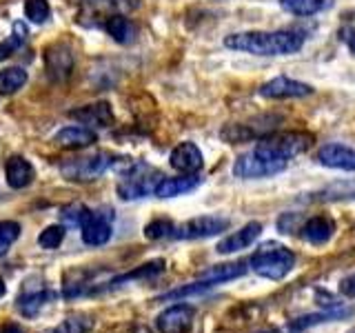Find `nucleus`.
I'll return each mask as SVG.
<instances>
[{
  "instance_id": "f257e3e1",
  "label": "nucleus",
  "mask_w": 355,
  "mask_h": 333,
  "mask_svg": "<svg viewBox=\"0 0 355 333\" xmlns=\"http://www.w3.org/2000/svg\"><path fill=\"white\" fill-rule=\"evenodd\" d=\"M304 33L280 29V31H242L225 38V47L253 56H291L304 47Z\"/></svg>"
},
{
  "instance_id": "f03ea898",
  "label": "nucleus",
  "mask_w": 355,
  "mask_h": 333,
  "mask_svg": "<svg viewBox=\"0 0 355 333\" xmlns=\"http://www.w3.org/2000/svg\"><path fill=\"white\" fill-rule=\"evenodd\" d=\"M249 266L262 278L282 280V278L295 266V253L291 249H286L284 244L266 242L251 255Z\"/></svg>"
},
{
  "instance_id": "7ed1b4c3",
  "label": "nucleus",
  "mask_w": 355,
  "mask_h": 333,
  "mask_svg": "<svg viewBox=\"0 0 355 333\" xmlns=\"http://www.w3.org/2000/svg\"><path fill=\"white\" fill-rule=\"evenodd\" d=\"M311 142H313V138L304 131H284V133H269V136L260 138L255 149H260L262 153L271 155L275 160L288 162L295 155L304 153L311 147Z\"/></svg>"
},
{
  "instance_id": "20e7f679",
  "label": "nucleus",
  "mask_w": 355,
  "mask_h": 333,
  "mask_svg": "<svg viewBox=\"0 0 355 333\" xmlns=\"http://www.w3.org/2000/svg\"><path fill=\"white\" fill-rule=\"evenodd\" d=\"M162 178L164 176L158 169H151L149 164L133 162L131 169L122 173V180L118 182V196L122 200H140L153 196Z\"/></svg>"
},
{
  "instance_id": "39448f33",
  "label": "nucleus",
  "mask_w": 355,
  "mask_h": 333,
  "mask_svg": "<svg viewBox=\"0 0 355 333\" xmlns=\"http://www.w3.org/2000/svg\"><path fill=\"white\" fill-rule=\"evenodd\" d=\"M118 160V155L109 151H100L96 155H87V158H76L71 162L62 164V176L69 180L78 182H92L96 178H100L105 171L114 169V164Z\"/></svg>"
},
{
  "instance_id": "423d86ee",
  "label": "nucleus",
  "mask_w": 355,
  "mask_h": 333,
  "mask_svg": "<svg viewBox=\"0 0 355 333\" xmlns=\"http://www.w3.org/2000/svg\"><path fill=\"white\" fill-rule=\"evenodd\" d=\"M288 166V162H282V160H275L271 155L262 153L260 149H251L249 153L240 155L233 164V173L238 178H269V176H277L282 173Z\"/></svg>"
},
{
  "instance_id": "0eeeda50",
  "label": "nucleus",
  "mask_w": 355,
  "mask_h": 333,
  "mask_svg": "<svg viewBox=\"0 0 355 333\" xmlns=\"http://www.w3.org/2000/svg\"><path fill=\"white\" fill-rule=\"evenodd\" d=\"M114 231V209L111 207H100L96 211H89V216L80 225L83 240L89 247H100L107 244Z\"/></svg>"
},
{
  "instance_id": "6e6552de",
  "label": "nucleus",
  "mask_w": 355,
  "mask_h": 333,
  "mask_svg": "<svg viewBox=\"0 0 355 333\" xmlns=\"http://www.w3.org/2000/svg\"><path fill=\"white\" fill-rule=\"evenodd\" d=\"M49 300V287L42 280L40 275H31L22 282L18 298H16V307L25 318H33L40 314V309L47 305Z\"/></svg>"
},
{
  "instance_id": "1a4fd4ad",
  "label": "nucleus",
  "mask_w": 355,
  "mask_h": 333,
  "mask_svg": "<svg viewBox=\"0 0 355 333\" xmlns=\"http://www.w3.org/2000/svg\"><path fill=\"white\" fill-rule=\"evenodd\" d=\"M229 229V220L222 216H200L184 222V225L173 229V238L178 240H200V238H211L218 233Z\"/></svg>"
},
{
  "instance_id": "9d476101",
  "label": "nucleus",
  "mask_w": 355,
  "mask_h": 333,
  "mask_svg": "<svg viewBox=\"0 0 355 333\" xmlns=\"http://www.w3.org/2000/svg\"><path fill=\"white\" fill-rule=\"evenodd\" d=\"M258 94L262 98H269V100H286V98H304L313 94V87L306 85V83H300L293 80V78H286V76H277L273 80L264 83Z\"/></svg>"
},
{
  "instance_id": "9b49d317",
  "label": "nucleus",
  "mask_w": 355,
  "mask_h": 333,
  "mask_svg": "<svg viewBox=\"0 0 355 333\" xmlns=\"http://www.w3.org/2000/svg\"><path fill=\"white\" fill-rule=\"evenodd\" d=\"M44 67L51 80H64L71 76L73 69V53L69 49V44L64 42H53L44 49Z\"/></svg>"
},
{
  "instance_id": "f8f14e48",
  "label": "nucleus",
  "mask_w": 355,
  "mask_h": 333,
  "mask_svg": "<svg viewBox=\"0 0 355 333\" xmlns=\"http://www.w3.org/2000/svg\"><path fill=\"white\" fill-rule=\"evenodd\" d=\"M315 160L322 166H329V169H342V171H355V149L347 147V144L340 142H327L322 144Z\"/></svg>"
},
{
  "instance_id": "ddd939ff",
  "label": "nucleus",
  "mask_w": 355,
  "mask_h": 333,
  "mask_svg": "<svg viewBox=\"0 0 355 333\" xmlns=\"http://www.w3.org/2000/svg\"><path fill=\"white\" fill-rule=\"evenodd\" d=\"M196 311L189 305H173L169 309H164L162 314L155 320V327L160 333H184L189 331L193 322Z\"/></svg>"
},
{
  "instance_id": "4468645a",
  "label": "nucleus",
  "mask_w": 355,
  "mask_h": 333,
  "mask_svg": "<svg viewBox=\"0 0 355 333\" xmlns=\"http://www.w3.org/2000/svg\"><path fill=\"white\" fill-rule=\"evenodd\" d=\"M69 118L83 122L89 129H98V127H111L114 125V109L109 103H94V105H85L69 111Z\"/></svg>"
},
{
  "instance_id": "2eb2a0df",
  "label": "nucleus",
  "mask_w": 355,
  "mask_h": 333,
  "mask_svg": "<svg viewBox=\"0 0 355 333\" xmlns=\"http://www.w3.org/2000/svg\"><path fill=\"white\" fill-rule=\"evenodd\" d=\"M169 162H171L173 169L180 171V173H198L200 169H202L205 158H202V151L198 149V144H193V142H180L171 151Z\"/></svg>"
},
{
  "instance_id": "dca6fc26",
  "label": "nucleus",
  "mask_w": 355,
  "mask_h": 333,
  "mask_svg": "<svg viewBox=\"0 0 355 333\" xmlns=\"http://www.w3.org/2000/svg\"><path fill=\"white\" fill-rule=\"evenodd\" d=\"M260 233H262V225L260 222H249V225H244L240 231H233L231 236L227 238H222L218 242V253H236V251H242V249H247L249 244H253L255 240L260 238Z\"/></svg>"
},
{
  "instance_id": "f3484780",
  "label": "nucleus",
  "mask_w": 355,
  "mask_h": 333,
  "mask_svg": "<svg viewBox=\"0 0 355 333\" xmlns=\"http://www.w3.org/2000/svg\"><path fill=\"white\" fill-rule=\"evenodd\" d=\"M96 140H98V133L85 125L64 127L53 136V142L64 149H85V147H92Z\"/></svg>"
},
{
  "instance_id": "a211bd4d",
  "label": "nucleus",
  "mask_w": 355,
  "mask_h": 333,
  "mask_svg": "<svg viewBox=\"0 0 355 333\" xmlns=\"http://www.w3.org/2000/svg\"><path fill=\"white\" fill-rule=\"evenodd\" d=\"M333 233H336V222H333V218H329V216H313L300 227V236H302L306 242L315 244V247L327 244L333 238Z\"/></svg>"
},
{
  "instance_id": "6ab92c4d",
  "label": "nucleus",
  "mask_w": 355,
  "mask_h": 333,
  "mask_svg": "<svg viewBox=\"0 0 355 333\" xmlns=\"http://www.w3.org/2000/svg\"><path fill=\"white\" fill-rule=\"evenodd\" d=\"M5 178L11 189H25L33 182L36 171H33V164L29 160L14 155V158H9L5 164Z\"/></svg>"
},
{
  "instance_id": "aec40b11",
  "label": "nucleus",
  "mask_w": 355,
  "mask_h": 333,
  "mask_svg": "<svg viewBox=\"0 0 355 333\" xmlns=\"http://www.w3.org/2000/svg\"><path fill=\"white\" fill-rule=\"evenodd\" d=\"M200 185V178L196 173H184V176H175V178H162L158 189H155V196L158 198H175L193 191Z\"/></svg>"
},
{
  "instance_id": "412c9836",
  "label": "nucleus",
  "mask_w": 355,
  "mask_h": 333,
  "mask_svg": "<svg viewBox=\"0 0 355 333\" xmlns=\"http://www.w3.org/2000/svg\"><path fill=\"white\" fill-rule=\"evenodd\" d=\"M247 273V264L244 262H229V264H216L207 269L202 275H200V280L211 284V287H218L222 282H229V280H236V278Z\"/></svg>"
},
{
  "instance_id": "4be33fe9",
  "label": "nucleus",
  "mask_w": 355,
  "mask_h": 333,
  "mask_svg": "<svg viewBox=\"0 0 355 333\" xmlns=\"http://www.w3.org/2000/svg\"><path fill=\"white\" fill-rule=\"evenodd\" d=\"M105 31L120 44H131L136 40V27L125 14H111L105 20Z\"/></svg>"
},
{
  "instance_id": "5701e85b",
  "label": "nucleus",
  "mask_w": 355,
  "mask_h": 333,
  "mask_svg": "<svg viewBox=\"0 0 355 333\" xmlns=\"http://www.w3.org/2000/svg\"><path fill=\"white\" fill-rule=\"evenodd\" d=\"M333 5V0H280V7L293 16H315Z\"/></svg>"
},
{
  "instance_id": "b1692460",
  "label": "nucleus",
  "mask_w": 355,
  "mask_h": 333,
  "mask_svg": "<svg viewBox=\"0 0 355 333\" xmlns=\"http://www.w3.org/2000/svg\"><path fill=\"white\" fill-rule=\"evenodd\" d=\"M27 83V71L22 67H9V69L0 71V94H16Z\"/></svg>"
},
{
  "instance_id": "393cba45",
  "label": "nucleus",
  "mask_w": 355,
  "mask_h": 333,
  "mask_svg": "<svg viewBox=\"0 0 355 333\" xmlns=\"http://www.w3.org/2000/svg\"><path fill=\"white\" fill-rule=\"evenodd\" d=\"M27 27H25V22H16L14 25V33L11 36H7L3 42H0V62L3 60H7L11 53H16L22 44H25V40H27Z\"/></svg>"
},
{
  "instance_id": "a878e982",
  "label": "nucleus",
  "mask_w": 355,
  "mask_h": 333,
  "mask_svg": "<svg viewBox=\"0 0 355 333\" xmlns=\"http://www.w3.org/2000/svg\"><path fill=\"white\" fill-rule=\"evenodd\" d=\"M83 3L94 11H109L111 14H127V11L136 9L138 0H83Z\"/></svg>"
},
{
  "instance_id": "bb28decb",
  "label": "nucleus",
  "mask_w": 355,
  "mask_h": 333,
  "mask_svg": "<svg viewBox=\"0 0 355 333\" xmlns=\"http://www.w3.org/2000/svg\"><path fill=\"white\" fill-rule=\"evenodd\" d=\"M94 329V320L87 316H71L62 320L51 333H89Z\"/></svg>"
},
{
  "instance_id": "cd10ccee",
  "label": "nucleus",
  "mask_w": 355,
  "mask_h": 333,
  "mask_svg": "<svg viewBox=\"0 0 355 333\" xmlns=\"http://www.w3.org/2000/svg\"><path fill=\"white\" fill-rule=\"evenodd\" d=\"M20 236V225L14 220H3L0 222V255H5L9 247L18 240Z\"/></svg>"
},
{
  "instance_id": "c85d7f7f",
  "label": "nucleus",
  "mask_w": 355,
  "mask_h": 333,
  "mask_svg": "<svg viewBox=\"0 0 355 333\" xmlns=\"http://www.w3.org/2000/svg\"><path fill=\"white\" fill-rule=\"evenodd\" d=\"M344 198H355V182L331 185L318 191V200H344Z\"/></svg>"
},
{
  "instance_id": "c756f323",
  "label": "nucleus",
  "mask_w": 355,
  "mask_h": 333,
  "mask_svg": "<svg viewBox=\"0 0 355 333\" xmlns=\"http://www.w3.org/2000/svg\"><path fill=\"white\" fill-rule=\"evenodd\" d=\"M173 229H175V225L171 220L158 218V220H153V222H149L147 227H144V236H147L149 240H162V238L173 236Z\"/></svg>"
},
{
  "instance_id": "7c9ffc66",
  "label": "nucleus",
  "mask_w": 355,
  "mask_h": 333,
  "mask_svg": "<svg viewBox=\"0 0 355 333\" xmlns=\"http://www.w3.org/2000/svg\"><path fill=\"white\" fill-rule=\"evenodd\" d=\"M164 269V262L162 260H155V262H149V264H142L138 271H131L127 275H122V278H116L111 284H118V282H127V280H142V278H153V275H158L162 273Z\"/></svg>"
},
{
  "instance_id": "2f4dec72",
  "label": "nucleus",
  "mask_w": 355,
  "mask_h": 333,
  "mask_svg": "<svg viewBox=\"0 0 355 333\" xmlns=\"http://www.w3.org/2000/svg\"><path fill=\"white\" fill-rule=\"evenodd\" d=\"M25 16L36 22V25H40V22L49 20L51 16V9H49V3L47 0H27L25 3Z\"/></svg>"
},
{
  "instance_id": "473e14b6",
  "label": "nucleus",
  "mask_w": 355,
  "mask_h": 333,
  "mask_svg": "<svg viewBox=\"0 0 355 333\" xmlns=\"http://www.w3.org/2000/svg\"><path fill=\"white\" fill-rule=\"evenodd\" d=\"M64 240V227L62 225H51L38 236V244L42 249H58Z\"/></svg>"
},
{
  "instance_id": "72a5a7b5",
  "label": "nucleus",
  "mask_w": 355,
  "mask_h": 333,
  "mask_svg": "<svg viewBox=\"0 0 355 333\" xmlns=\"http://www.w3.org/2000/svg\"><path fill=\"white\" fill-rule=\"evenodd\" d=\"M89 211H92V209L85 207V205H71V207L62 209V222H64V225L80 227L85 222V218L89 216Z\"/></svg>"
},
{
  "instance_id": "f704fd0d",
  "label": "nucleus",
  "mask_w": 355,
  "mask_h": 333,
  "mask_svg": "<svg viewBox=\"0 0 355 333\" xmlns=\"http://www.w3.org/2000/svg\"><path fill=\"white\" fill-rule=\"evenodd\" d=\"M338 38L347 44V47L355 53V27H351V25H347V27H342L340 31H338Z\"/></svg>"
},
{
  "instance_id": "c9c22d12",
  "label": "nucleus",
  "mask_w": 355,
  "mask_h": 333,
  "mask_svg": "<svg viewBox=\"0 0 355 333\" xmlns=\"http://www.w3.org/2000/svg\"><path fill=\"white\" fill-rule=\"evenodd\" d=\"M340 291L347 298H355V273H351L349 278H344L340 282Z\"/></svg>"
},
{
  "instance_id": "e433bc0d",
  "label": "nucleus",
  "mask_w": 355,
  "mask_h": 333,
  "mask_svg": "<svg viewBox=\"0 0 355 333\" xmlns=\"http://www.w3.org/2000/svg\"><path fill=\"white\" fill-rule=\"evenodd\" d=\"M0 333H25V331H22L20 325H14V322H11V325H5L3 329H0Z\"/></svg>"
},
{
  "instance_id": "4c0bfd02",
  "label": "nucleus",
  "mask_w": 355,
  "mask_h": 333,
  "mask_svg": "<svg viewBox=\"0 0 355 333\" xmlns=\"http://www.w3.org/2000/svg\"><path fill=\"white\" fill-rule=\"evenodd\" d=\"M7 293V287H5V282H3V278H0V298H3Z\"/></svg>"
},
{
  "instance_id": "58836bf2",
  "label": "nucleus",
  "mask_w": 355,
  "mask_h": 333,
  "mask_svg": "<svg viewBox=\"0 0 355 333\" xmlns=\"http://www.w3.org/2000/svg\"><path fill=\"white\" fill-rule=\"evenodd\" d=\"M351 333H355V331H351Z\"/></svg>"
}]
</instances>
